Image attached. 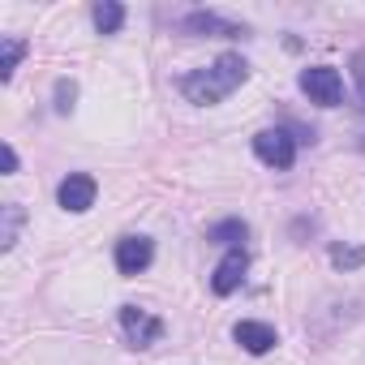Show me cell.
I'll return each mask as SVG.
<instances>
[{
  "label": "cell",
  "mask_w": 365,
  "mask_h": 365,
  "mask_svg": "<svg viewBox=\"0 0 365 365\" xmlns=\"http://www.w3.org/2000/svg\"><path fill=\"white\" fill-rule=\"evenodd\" d=\"M250 78V65L241 61V56H220L215 65H207V69H194V73H185L180 78V95H185L190 103H202V108H211V103H220V99H228L241 82Z\"/></svg>",
  "instance_id": "cell-1"
},
{
  "label": "cell",
  "mask_w": 365,
  "mask_h": 365,
  "mask_svg": "<svg viewBox=\"0 0 365 365\" xmlns=\"http://www.w3.org/2000/svg\"><path fill=\"white\" fill-rule=\"evenodd\" d=\"M301 91L309 95V103H318V108H335V103H339V95H344L339 69H331V65L301 69Z\"/></svg>",
  "instance_id": "cell-2"
},
{
  "label": "cell",
  "mask_w": 365,
  "mask_h": 365,
  "mask_svg": "<svg viewBox=\"0 0 365 365\" xmlns=\"http://www.w3.org/2000/svg\"><path fill=\"white\" fill-rule=\"evenodd\" d=\"M254 155L267 163V168H292L297 159V138L288 129H262L254 133Z\"/></svg>",
  "instance_id": "cell-3"
},
{
  "label": "cell",
  "mask_w": 365,
  "mask_h": 365,
  "mask_svg": "<svg viewBox=\"0 0 365 365\" xmlns=\"http://www.w3.org/2000/svg\"><path fill=\"white\" fill-rule=\"evenodd\" d=\"M95 194H99L95 176H86V172H69V176L61 180V190H56V202H61L65 211L82 215V211H91V207H95Z\"/></svg>",
  "instance_id": "cell-4"
},
{
  "label": "cell",
  "mask_w": 365,
  "mask_h": 365,
  "mask_svg": "<svg viewBox=\"0 0 365 365\" xmlns=\"http://www.w3.org/2000/svg\"><path fill=\"white\" fill-rule=\"evenodd\" d=\"M120 327H125V335H129L133 348H150V344L163 335V322H159L155 314L138 309V305H125V309H120Z\"/></svg>",
  "instance_id": "cell-5"
},
{
  "label": "cell",
  "mask_w": 365,
  "mask_h": 365,
  "mask_svg": "<svg viewBox=\"0 0 365 365\" xmlns=\"http://www.w3.org/2000/svg\"><path fill=\"white\" fill-rule=\"evenodd\" d=\"M155 258V245L146 237H120L116 241V271L120 275H142Z\"/></svg>",
  "instance_id": "cell-6"
},
{
  "label": "cell",
  "mask_w": 365,
  "mask_h": 365,
  "mask_svg": "<svg viewBox=\"0 0 365 365\" xmlns=\"http://www.w3.org/2000/svg\"><path fill=\"white\" fill-rule=\"evenodd\" d=\"M245 271H250V254H245V250H228V254L220 258L215 275H211V288H215L220 297H228V292H237V288H241Z\"/></svg>",
  "instance_id": "cell-7"
},
{
  "label": "cell",
  "mask_w": 365,
  "mask_h": 365,
  "mask_svg": "<svg viewBox=\"0 0 365 365\" xmlns=\"http://www.w3.org/2000/svg\"><path fill=\"white\" fill-rule=\"evenodd\" d=\"M232 339H237L245 352H254V356H262V352H271V348L279 344L275 327H267V322H254V318L237 322V327H232Z\"/></svg>",
  "instance_id": "cell-8"
},
{
  "label": "cell",
  "mask_w": 365,
  "mask_h": 365,
  "mask_svg": "<svg viewBox=\"0 0 365 365\" xmlns=\"http://www.w3.org/2000/svg\"><path fill=\"white\" fill-rule=\"evenodd\" d=\"M91 18H95V31L99 35H116L120 22H125V9L116 5V0H99V5L91 9Z\"/></svg>",
  "instance_id": "cell-9"
},
{
  "label": "cell",
  "mask_w": 365,
  "mask_h": 365,
  "mask_svg": "<svg viewBox=\"0 0 365 365\" xmlns=\"http://www.w3.org/2000/svg\"><path fill=\"white\" fill-rule=\"evenodd\" d=\"M26 56V43L22 39H5V43H0V78H14V69H18V61Z\"/></svg>",
  "instance_id": "cell-10"
},
{
  "label": "cell",
  "mask_w": 365,
  "mask_h": 365,
  "mask_svg": "<svg viewBox=\"0 0 365 365\" xmlns=\"http://www.w3.org/2000/svg\"><path fill=\"white\" fill-rule=\"evenodd\" d=\"M245 232H250V228H245L241 220H224V224H215L207 237H211V241H220V245H232V250H241L237 241H245Z\"/></svg>",
  "instance_id": "cell-11"
},
{
  "label": "cell",
  "mask_w": 365,
  "mask_h": 365,
  "mask_svg": "<svg viewBox=\"0 0 365 365\" xmlns=\"http://www.w3.org/2000/svg\"><path fill=\"white\" fill-rule=\"evenodd\" d=\"M18 228H22V207H18V202H9V207H5V232H0V245H5V250H14Z\"/></svg>",
  "instance_id": "cell-12"
},
{
  "label": "cell",
  "mask_w": 365,
  "mask_h": 365,
  "mask_svg": "<svg viewBox=\"0 0 365 365\" xmlns=\"http://www.w3.org/2000/svg\"><path fill=\"white\" fill-rule=\"evenodd\" d=\"M331 262H335L339 271L361 267V262H365V250H361V245H335V250H331Z\"/></svg>",
  "instance_id": "cell-13"
},
{
  "label": "cell",
  "mask_w": 365,
  "mask_h": 365,
  "mask_svg": "<svg viewBox=\"0 0 365 365\" xmlns=\"http://www.w3.org/2000/svg\"><path fill=\"white\" fill-rule=\"evenodd\" d=\"M190 26H194V31H224V35H241L237 26H228V22H220L215 14H194V18H190Z\"/></svg>",
  "instance_id": "cell-14"
},
{
  "label": "cell",
  "mask_w": 365,
  "mask_h": 365,
  "mask_svg": "<svg viewBox=\"0 0 365 365\" xmlns=\"http://www.w3.org/2000/svg\"><path fill=\"white\" fill-rule=\"evenodd\" d=\"M73 95H78V91H73V82H61V86H56V99H61V103H56V112H69V108H73Z\"/></svg>",
  "instance_id": "cell-15"
},
{
  "label": "cell",
  "mask_w": 365,
  "mask_h": 365,
  "mask_svg": "<svg viewBox=\"0 0 365 365\" xmlns=\"http://www.w3.org/2000/svg\"><path fill=\"white\" fill-rule=\"evenodd\" d=\"M352 73H356V86H361V108H365V52H356V61H352Z\"/></svg>",
  "instance_id": "cell-16"
},
{
  "label": "cell",
  "mask_w": 365,
  "mask_h": 365,
  "mask_svg": "<svg viewBox=\"0 0 365 365\" xmlns=\"http://www.w3.org/2000/svg\"><path fill=\"white\" fill-rule=\"evenodd\" d=\"M5 172H9V176L18 172V150H14V146H5Z\"/></svg>",
  "instance_id": "cell-17"
}]
</instances>
